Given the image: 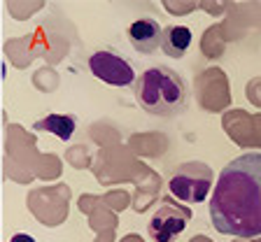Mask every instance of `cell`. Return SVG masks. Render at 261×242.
Returning a JSON list of instances; mask_svg holds the SVG:
<instances>
[{"instance_id": "obj_1", "label": "cell", "mask_w": 261, "mask_h": 242, "mask_svg": "<svg viewBox=\"0 0 261 242\" xmlns=\"http://www.w3.org/2000/svg\"><path fill=\"white\" fill-rule=\"evenodd\" d=\"M210 219L224 235H261V151H247L219 172Z\"/></svg>"}, {"instance_id": "obj_2", "label": "cell", "mask_w": 261, "mask_h": 242, "mask_svg": "<svg viewBox=\"0 0 261 242\" xmlns=\"http://www.w3.org/2000/svg\"><path fill=\"white\" fill-rule=\"evenodd\" d=\"M187 96L185 79L166 65H152L138 75L136 100L154 117H175L187 105Z\"/></svg>"}, {"instance_id": "obj_3", "label": "cell", "mask_w": 261, "mask_h": 242, "mask_svg": "<svg viewBox=\"0 0 261 242\" xmlns=\"http://www.w3.org/2000/svg\"><path fill=\"white\" fill-rule=\"evenodd\" d=\"M212 186V168L203 161L182 163L173 170L168 179V189L173 198L185 205L203 203L207 198V191Z\"/></svg>"}, {"instance_id": "obj_4", "label": "cell", "mask_w": 261, "mask_h": 242, "mask_svg": "<svg viewBox=\"0 0 261 242\" xmlns=\"http://www.w3.org/2000/svg\"><path fill=\"white\" fill-rule=\"evenodd\" d=\"M191 221V210L187 205L175 203L173 198H163L156 212L152 214V221L147 224V231L154 242H173Z\"/></svg>"}, {"instance_id": "obj_5", "label": "cell", "mask_w": 261, "mask_h": 242, "mask_svg": "<svg viewBox=\"0 0 261 242\" xmlns=\"http://www.w3.org/2000/svg\"><path fill=\"white\" fill-rule=\"evenodd\" d=\"M89 70H91V75L96 79L105 82V84H112V86H119V89L138 82L136 72H133V65L119 51H112V49L93 51L89 56Z\"/></svg>"}, {"instance_id": "obj_6", "label": "cell", "mask_w": 261, "mask_h": 242, "mask_svg": "<svg viewBox=\"0 0 261 242\" xmlns=\"http://www.w3.org/2000/svg\"><path fill=\"white\" fill-rule=\"evenodd\" d=\"M163 28L154 19H138L128 26V42L140 54H152L156 47H161Z\"/></svg>"}, {"instance_id": "obj_7", "label": "cell", "mask_w": 261, "mask_h": 242, "mask_svg": "<svg viewBox=\"0 0 261 242\" xmlns=\"http://www.w3.org/2000/svg\"><path fill=\"white\" fill-rule=\"evenodd\" d=\"M189 47H191V31L187 26L163 28L161 49H163V54L166 56H170V59H182Z\"/></svg>"}, {"instance_id": "obj_8", "label": "cell", "mask_w": 261, "mask_h": 242, "mask_svg": "<svg viewBox=\"0 0 261 242\" xmlns=\"http://www.w3.org/2000/svg\"><path fill=\"white\" fill-rule=\"evenodd\" d=\"M75 119L68 117V114H49L42 121H35L33 128L35 130H44V133L56 135L59 140H70L72 133H75Z\"/></svg>"}, {"instance_id": "obj_9", "label": "cell", "mask_w": 261, "mask_h": 242, "mask_svg": "<svg viewBox=\"0 0 261 242\" xmlns=\"http://www.w3.org/2000/svg\"><path fill=\"white\" fill-rule=\"evenodd\" d=\"M10 242H35V240H33L31 235H26V233H16V235L12 237Z\"/></svg>"}]
</instances>
